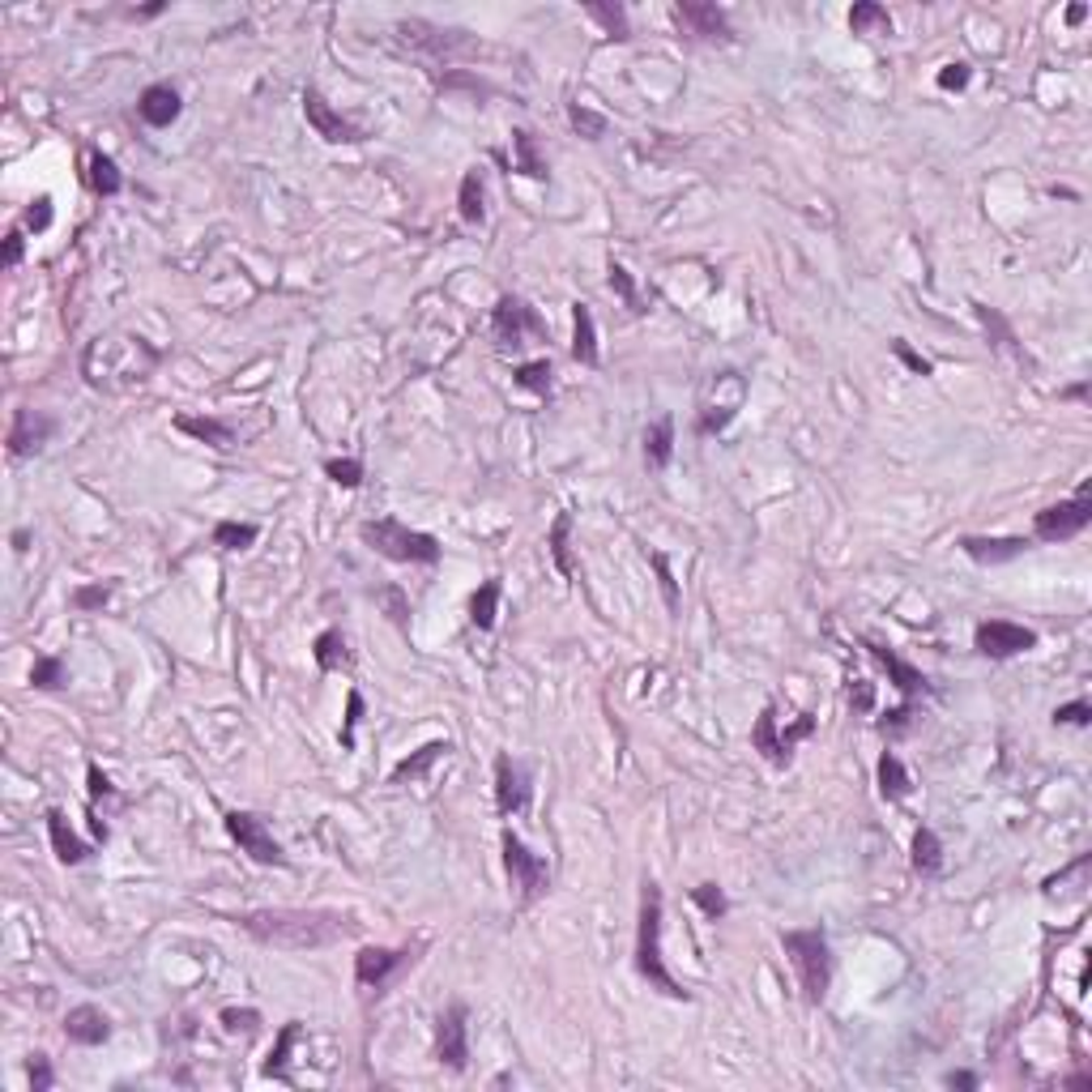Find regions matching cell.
Returning <instances> with one entry per match:
<instances>
[{"label":"cell","instance_id":"cell-5","mask_svg":"<svg viewBox=\"0 0 1092 1092\" xmlns=\"http://www.w3.org/2000/svg\"><path fill=\"white\" fill-rule=\"evenodd\" d=\"M363 543H368L375 555L393 559V563H440V543L431 534H418L402 525L397 516H380V521L363 525Z\"/></svg>","mask_w":1092,"mask_h":1092},{"label":"cell","instance_id":"cell-19","mask_svg":"<svg viewBox=\"0 0 1092 1092\" xmlns=\"http://www.w3.org/2000/svg\"><path fill=\"white\" fill-rule=\"evenodd\" d=\"M56 422L39 415V410H14V422H9V457H26L34 449H43L52 440Z\"/></svg>","mask_w":1092,"mask_h":1092},{"label":"cell","instance_id":"cell-45","mask_svg":"<svg viewBox=\"0 0 1092 1092\" xmlns=\"http://www.w3.org/2000/svg\"><path fill=\"white\" fill-rule=\"evenodd\" d=\"M691 900H696V909L704 913V918H725V909H730V900H725V892L718 888V884H700V888H691Z\"/></svg>","mask_w":1092,"mask_h":1092},{"label":"cell","instance_id":"cell-39","mask_svg":"<svg viewBox=\"0 0 1092 1092\" xmlns=\"http://www.w3.org/2000/svg\"><path fill=\"white\" fill-rule=\"evenodd\" d=\"M90 188L99 197H115L124 188V180H120V167H115V158H108V154H90Z\"/></svg>","mask_w":1092,"mask_h":1092},{"label":"cell","instance_id":"cell-8","mask_svg":"<svg viewBox=\"0 0 1092 1092\" xmlns=\"http://www.w3.org/2000/svg\"><path fill=\"white\" fill-rule=\"evenodd\" d=\"M397 39H402V47H410V52L431 56V61H453V56H465V52L478 47L465 30H449V26H436V22H422V18L397 22Z\"/></svg>","mask_w":1092,"mask_h":1092},{"label":"cell","instance_id":"cell-41","mask_svg":"<svg viewBox=\"0 0 1092 1092\" xmlns=\"http://www.w3.org/2000/svg\"><path fill=\"white\" fill-rule=\"evenodd\" d=\"M256 525H243V521H218L214 525V546L222 550H248L256 543Z\"/></svg>","mask_w":1092,"mask_h":1092},{"label":"cell","instance_id":"cell-13","mask_svg":"<svg viewBox=\"0 0 1092 1092\" xmlns=\"http://www.w3.org/2000/svg\"><path fill=\"white\" fill-rule=\"evenodd\" d=\"M465 1020H469L465 1003L444 1007L440 1020H436V1059L457 1075L469 1067V1025Z\"/></svg>","mask_w":1092,"mask_h":1092},{"label":"cell","instance_id":"cell-9","mask_svg":"<svg viewBox=\"0 0 1092 1092\" xmlns=\"http://www.w3.org/2000/svg\"><path fill=\"white\" fill-rule=\"evenodd\" d=\"M1092 521V491L1084 487L1075 500H1063V503H1050L1032 516V534L1041 543H1067V538H1079L1088 530Z\"/></svg>","mask_w":1092,"mask_h":1092},{"label":"cell","instance_id":"cell-52","mask_svg":"<svg viewBox=\"0 0 1092 1092\" xmlns=\"http://www.w3.org/2000/svg\"><path fill=\"white\" fill-rule=\"evenodd\" d=\"M359 718H363V696H359V691H350V696H346V721H342V747H346V751L355 747V725H359Z\"/></svg>","mask_w":1092,"mask_h":1092},{"label":"cell","instance_id":"cell-47","mask_svg":"<svg viewBox=\"0 0 1092 1092\" xmlns=\"http://www.w3.org/2000/svg\"><path fill=\"white\" fill-rule=\"evenodd\" d=\"M325 474L333 478L337 487H359L363 483V465L355 457H342V461H325Z\"/></svg>","mask_w":1092,"mask_h":1092},{"label":"cell","instance_id":"cell-22","mask_svg":"<svg viewBox=\"0 0 1092 1092\" xmlns=\"http://www.w3.org/2000/svg\"><path fill=\"white\" fill-rule=\"evenodd\" d=\"M866 649H871V657H875V662H879V666H884V671L892 675V683H896L900 700H905V704H913V696H918V691L926 687L922 671H913L909 662H900L896 653H892V649H884V644H875V640H866Z\"/></svg>","mask_w":1092,"mask_h":1092},{"label":"cell","instance_id":"cell-50","mask_svg":"<svg viewBox=\"0 0 1092 1092\" xmlns=\"http://www.w3.org/2000/svg\"><path fill=\"white\" fill-rule=\"evenodd\" d=\"M649 563L657 568V581H662L666 606H671V610H678V590H675V577H671V563H666V555H662V550H653V555H649Z\"/></svg>","mask_w":1092,"mask_h":1092},{"label":"cell","instance_id":"cell-18","mask_svg":"<svg viewBox=\"0 0 1092 1092\" xmlns=\"http://www.w3.org/2000/svg\"><path fill=\"white\" fill-rule=\"evenodd\" d=\"M406 960H415L410 947H359L355 978H359V985H375V990H380V985H389V978L406 965Z\"/></svg>","mask_w":1092,"mask_h":1092},{"label":"cell","instance_id":"cell-16","mask_svg":"<svg viewBox=\"0 0 1092 1092\" xmlns=\"http://www.w3.org/2000/svg\"><path fill=\"white\" fill-rule=\"evenodd\" d=\"M709 389L718 393V402H713V397H709V402L700 406V418H696V431H700V436H718V431H725V427H730V422H734V415H738V410H743V397H747V380H743V375H738V380L730 384V389H725V397H721V380H718V371H713V375H709Z\"/></svg>","mask_w":1092,"mask_h":1092},{"label":"cell","instance_id":"cell-56","mask_svg":"<svg viewBox=\"0 0 1092 1092\" xmlns=\"http://www.w3.org/2000/svg\"><path fill=\"white\" fill-rule=\"evenodd\" d=\"M380 602L389 606V619L397 628H406V615H410V606H406V597H402V590H384L380 593Z\"/></svg>","mask_w":1092,"mask_h":1092},{"label":"cell","instance_id":"cell-27","mask_svg":"<svg viewBox=\"0 0 1092 1092\" xmlns=\"http://www.w3.org/2000/svg\"><path fill=\"white\" fill-rule=\"evenodd\" d=\"M671 457H675V418L662 415L649 431H644V461H649L653 469H666Z\"/></svg>","mask_w":1092,"mask_h":1092},{"label":"cell","instance_id":"cell-62","mask_svg":"<svg viewBox=\"0 0 1092 1092\" xmlns=\"http://www.w3.org/2000/svg\"><path fill=\"white\" fill-rule=\"evenodd\" d=\"M1084 18H1088V5H1071V9H1067V22H1071V26H1079Z\"/></svg>","mask_w":1092,"mask_h":1092},{"label":"cell","instance_id":"cell-10","mask_svg":"<svg viewBox=\"0 0 1092 1092\" xmlns=\"http://www.w3.org/2000/svg\"><path fill=\"white\" fill-rule=\"evenodd\" d=\"M973 649L982 657H990V662H1007V657L1037 649V632L1025 624H1012V619H985L973 632Z\"/></svg>","mask_w":1092,"mask_h":1092},{"label":"cell","instance_id":"cell-24","mask_svg":"<svg viewBox=\"0 0 1092 1092\" xmlns=\"http://www.w3.org/2000/svg\"><path fill=\"white\" fill-rule=\"evenodd\" d=\"M965 555L978 559V563H1007V559H1020L1028 550V538H965Z\"/></svg>","mask_w":1092,"mask_h":1092},{"label":"cell","instance_id":"cell-60","mask_svg":"<svg viewBox=\"0 0 1092 1092\" xmlns=\"http://www.w3.org/2000/svg\"><path fill=\"white\" fill-rule=\"evenodd\" d=\"M86 777H90V803H94V798H103V794H111V781H108V772H103L99 764H90Z\"/></svg>","mask_w":1092,"mask_h":1092},{"label":"cell","instance_id":"cell-2","mask_svg":"<svg viewBox=\"0 0 1092 1092\" xmlns=\"http://www.w3.org/2000/svg\"><path fill=\"white\" fill-rule=\"evenodd\" d=\"M158 363H162V350L150 346L146 337H137V333H103V337H94V342L86 346V355H81V371H86V380L94 384V389L128 393V389H137V384H146L150 371H154Z\"/></svg>","mask_w":1092,"mask_h":1092},{"label":"cell","instance_id":"cell-42","mask_svg":"<svg viewBox=\"0 0 1092 1092\" xmlns=\"http://www.w3.org/2000/svg\"><path fill=\"white\" fill-rule=\"evenodd\" d=\"M30 683H34V687H43V691H61V687L68 683L65 662H61V657H34V666H30Z\"/></svg>","mask_w":1092,"mask_h":1092},{"label":"cell","instance_id":"cell-63","mask_svg":"<svg viewBox=\"0 0 1092 1092\" xmlns=\"http://www.w3.org/2000/svg\"><path fill=\"white\" fill-rule=\"evenodd\" d=\"M1063 1088H1092V1075H1071L1063 1079Z\"/></svg>","mask_w":1092,"mask_h":1092},{"label":"cell","instance_id":"cell-49","mask_svg":"<svg viewBox=\"0 0 1092 1092\" xmlns=\"http://www.w3.org/2000/svg\"><path fill=\"white\" fill-rule=\"evenodd\" d=\"M22 227H26V231H34V235L52 227V197H39V201H30L26 218H22Z\"/></svg>","mask_w":1092,"mask_h":1092},{"label":"cell","instance_id":"cell-36","mask_svg":"<svg viewBox=\"0 0 1092 1092\" xmlns=\"http://www.w3.org/2000/svg\"><path fill=\"white\" fill-rule=\"evenodd\" d=\"M496 610H500V581H483V590L469 602V624L478 632H491L496 628Z\"/></svg>","mask_w":1092,"mask_h":1092},{"label":"cell","instance_id":"cell-26","mask_svg":"<svg viewBox=\"0 0 1092 1092\" xmlns=\"http://www.w3.org/2000/svg\"><path fill=\"white\" fill-rule=\"evenodd\" d=\"M47 837H52V850H56V858H61L65 866L86 862V853H90V850L77 841V832L68 828L65 811H47Z\"/></svg>","mask_w":1092,"mask_h":1092},{"label":"cell","instance_id":"cell-43","mask_svg":"<svg viewBox=\"0 0 1092 1092\" xmlns=\"http://www.w3.org/2000/svg\"><path fill=\"white\" fill-rule=\"evenodd\" d=\"M606 282H610V290H615L619 299H624V308L628 312H644V303H640V290H636V282H632V274L619 261H610V269H606Z\"/></svg>","mask_w":1092,"mask_h":1092},{"label":"cell","instance_id":"cell-34","mask_svg":"<svg viewBox=\"0 0 1092 1092\" xmlns=\"http://www.w3.org/2000/svg\"><path fill=\"white\" fill-rule=\"evenodd\" d=\"M585 14H590L597 26H602L610 39H632V26H628V14H624V5H606V0H590V5H585Z\"/></svg>","mask_w":1092,"mask_h":1092},{"label":"cell","instance_id":"cell-6","mask_svg":"<svg viewBox=\"0 0 1092 1092\" xmlns=\"http://www.w3.org/2000/svg\"><path fill=\"white\" fill-rule=\"evenodd\" d=\"M811 734H815V718H811V713H807V718H798L790 730H781V725H777V704H764V709H760V718H756V730H751V747H756L772 768H785L794 760V747L803 743V738H811Z\"/></svg>","mask_w":1092,"mask_h":1092},{"label":"cell","instance_id":"cell-3","mask_svg":"<svg viewBox=\"0 0 1092 1092\" xmlns=\"http://www.w3.org/2000/svg\"><path fill=\"white\" fill-rule=\"evenodd\" d=\"M636 973L653 990H662L666 999H691V994L671 978L666 969V956H662V888L653 879H644L640 888V922H636Z\"/></svg>","mask_w":1092,"mask_h":1092},{"label":"cell","instance_id":"cell-59","mask_svg":"<svg viewBox=\"0 0 1092 1092\" xmlns=\"http://www.w3.org/2000/svg\"><path fill=\"white\" fill-rule=\"evenodd\" d=\"M850 709H853V713H871V709H875V687H871V683H858V687H853V691H850Z\"/></svg>","mask_w":1092,"mask_h":1092},{"label":"cell","instance_id":"cell-1","mask_svg":"<svg viewBox=\"0 0 1092 1092\" xmlns=\"http://www.w3.org/2000/svg\"><path fill=\"white\" fill-rule=\"evenodd\" d=\"M240 926L278 952H321L355 931V918L333 909H252L240 913Z\"/></svg>","mask_w":1092,"mask_h":1092},{"label":"cell","instance_id":"cell-30","mask_svg":"<svg viewBox=\"0 0 1092 1092\" xmlns=\"http://www.w3.org/2000/svg\"><path fill=\"white\" fill-rule=\"evenodd\" d=\"M312 657H316V666H321L325 675H333V671H342V666L350 662V649H346V636L337 628H328V632H321V636L312 640Z\"/></svg>","mask_w":1092,"mask_h":1092},{"label":"cell","instance_id":"cell-25","mask_svg":"<svg viewBox=\"0 0 1092 1092\" xmlns=\"http://www.w3.org/2000/svg\"><path fill=\"white\" fill-rule=\"evenodd\" d=\"M175 431H184V436H193V440H201V444H209V449H231V440H235V431L227 427V422L222 418H201V415H175Z\"/></svg>","mask_w":1092,"mask_h":1092},{"label":"cell","instance_id":"cell-48","mask_svg":"<svg viewBox=\"0 0 1092 1092\" xmlns=\"http://www.w3.org/2000/svg\"><path fill=\"white\" fill-rule=\"evenodd\" d=\"M218 1020H222V1028H227V1032H256V1025H261V1016H256L252 1007H243V1012H240V1007H227Z\"/></svg>","mask_w":1092,"mask_h":1092},{"label":"cell","instance_id":"cell-64","mask_svg":"<svg viewBox=\"0 0 1092 1092\" xmlns=\"http://www.w3.org/2000/svg\"><path fill=\"white\" fill-rule=\"evenodd\" d=\"M26 543H30V534L18 530V534H14V550H26Z\"/></svg>","mask_w":1092,"mask_h":1092},{"label":"cell","instance_id":"cell-29","mask_svg":"<svg viewBox=\"0 0 1092 1092\" xmlns=\"http://www.w3.org/2000/svg\"><path fill=\"white\" fill-rule=\"evenodd\" d=\"M913 781H909V768L900 764L896 751H884L879 756V794L888 798V803H900V798H909Z\"/></svg>","mask_w":1092,"mask_h":1092},{"label":"cell","instance_id":"cell-54","mask_svg":"<svg viewBox=\"0 0 1092 1092\" xmlns=\"http://www.w3.org/2000/svg\"><path fill=\"white\" fill-rule=\"evenodd\" d=\"M969 86V65H943L939 68V90H965Z\"/></svg>","mask_w":1092,"mask_h":1092},{"label":"cell","instance_id":"cell-14","mask_svg":"<svg viewBox=\"0 0 1092 1092\" xmlns=\"http://www.w3.org/2000/svg\"><path fill=\"white\" fill-rule=\"evenodd\" d=\"M671 18L678 22V30L691 34V39H709V43H730V18H725L721 5H704V0H678L671 9Z\"/></svg>","mask_w":1092,"mask_h":1092},{"label":"cell","instance_id":"cell-11","mask_svg":"<svg viewBox=\"0 0 1092 1092\" xmlns=\"http://www.w3.org/2000/svg\"><path fill=\"white\" fill-rule=\"evenodd\" d=\"M491 333H496L500 346H525V337H543L546 333V321L538 316L525 299L516 295H500L496 312H491Z\"/></svg>","mask_w":1092,"mask_h":1092},{"label":"cell","instance_id":"cell-35","mask_svg":"<svg viewBox=\"0 0 1092 1092\" xmlns=\"http://www.w3.org/2000/svg\"><path fill=\"white\" fill-rule=\"evenodd\" d=\"M850 30L853 34H888L892 30V18L884 5H875V0H858V5L850 9Z\"/></svg>","mask_w":1092,"mask_h":1092},{"label":"cell","instance_id":"cell-33","mask_svg":"<svg viewBox=\"0 0 1092 1092\" xmlns=\"http://www.w3.org/2000/svg\"><path fill=\"white\" fill-rule=\"evenodd\" d=\"M295 1037H299V1020L282 1025V1032H278V1046L269 1050V1059H265V1067H261V1071H265L269 1079H286V1084H290L286 1063H290V1046H295Z\"/></svg>","mask_w":1092,"mask_h":1092},{"label":"cell","instance_id":"cell-40","mask_svg":"<svg viewBox=\"0 0 1092 1092\" xmlns=\"http://www.w3.org/2000/svg\"><path fill=\"white\" fill-rule=\"evenodd\" d=\"M550 375H555L550 359H534V363H521V368L512 371V380L521 384V389L538 393V397H550Z\"/></svg>","mask_w":1092,"mask_h":1092},{"label":"cell","instance_id":"cell-37","mask_svg":"<svg viewBox=\"0 0 1092 1092\" xmlns=\"http://www.w3.org/2000/svg\"><path fill=\"white\" fill-rule=\"evenodd\" d=\"M449 751H453V743H427V747H418L415 756L402 760V764L393 768V781H415V777H422V772L436 764L440 756H449Z\"/></svg>","mask_w":1092,"mask_h":1092},{"label":"cell","instance_id":"cell-15","mask_svg":"<svg viewBox=\"0 0 1092 1092\" xmlns=\"http://www.w3.org/2000/svg\"><path fill=\"white\" fill-rule=\"evenodd\" d=\"M303 115H308V124L316 128V137L333 141V146H355V141H363V128L350 124L342 111L328 108V99L321 90H303Z\"/></svg>","mask_w":1092,"mask_h":1092},{"label":"cell","instance_id":"cell-61","mask_svg":"<svg viewBox=\"0 0 1092 1092\" xmlns=\"http://www.w3.org/2000/svg\"><path fill=\"white\" fill-rule=\"evenodd\" d=\"M947 1084H952V1088H978V1075H969V1071H952V1075H947Z\"/></svg>","mask_w":1092,"mask_h":1092},{"label":"cell","instance_id":"cell-51","mask_svg":"<svg viewBox=\"0 0 1092 1092\" xmlns=\"http://www.w3.org/2000/svg\"><path fill=\"white\" fill-rule=\"evenodd\" d=\"M1054 721H1059V725H1088L1092 721V704L1088 700L1063 704V709H1054Z\"/></svg>","mask_w":1092,"mask_h":1092},{"label":"cell","instance_id":"cell-32","mask_svg":"<svg viewBox=\"0 0 1092 1092\" xmlns=\"http://www.w3.org/2000/svg\"><path fill=\"white\" fill-rule=\"evenodd\" d=\"M939 866H943V845H939V837L931 828H918L913 832V871L939 875Z\"/></svg>","mask_w":1092,"mask_h":1092},{"label":"cell","instance_id":"cell-46","mask_svg":"<svg viewBox=\"0 0 1092 1092\" xmlns=\"http://www.w3.org/2000/svg\"><path fill=\"white\" fill-rule=\"evenodd\" d=\"M108 602H111V585H103V581L73 590V606H77V610H103Z\"/></svg>","mask_w":1092,"mask_h":1092},{"label":"cell","instance_id":"cell-4","mask_svg":"<svg viewBox=\"0 0 1092 1092\" xmlns=\"http://www.w3.org/2000/svg\"><path fill=\"white\" fill-rule=\"evenodd\" d=\"M781 947L790 956V965L798 973V985H803L807 1003H824L828 985H832V952H828V935L819 926H807V931H785Z\"/></svg>","mask_w":1092,"mask_h":1092},{"label":"cell","instance_id":"cell-12","mask_svg":"<svg viewBox=\"0 0 1092 1092\" xmlns=\"http://www.w3.org/2000/svg\"><path fill=\"white\" fill-rule=\"evenodd\" d=\"M227 832H231V841L240 845V850L248 853L252 862H261V866H286V853H282V845L274 841V832L265 828L261 815H252V811H227Z\"/></svg>","mask_w":1092,"mask_h":1092},{"label":"cell","instance_id":"cell-53","mask_svg":"<svg viewBox=\"0 0 1092 1092\" xmlns=\"http://www.w3.org/2000/svg\"><path fill=\"white\" fill-rule=\"evenodd\" d=\"M52 1084H56V1071H52V1063H47V1054H34V1059H30V1088L47 1092Z\"/></svg>","mask_w":1092,"mask_h":1092},{"label":"cell","instance_id":"cell-23","mask_svg":"<svg viewBox=\"0 0 1092 1092\" xmlns=\"http://www.w3.org/2000/svg\"><path fill=\"white\" fill-rule=\"evenodd\" d=\"M572 359L585 363V368H597V363H602V355H597V328H593L590 303H572Z\"/></svg>","mask_w":1092,"mask_h":1092},{"label":"cell","instance_id":"cell-38","mask_svg":"<svg viewBox=\"0 0 1092 1092\" xmlns=\"http://www.w3.org/2000/svg\"><path fill=\"white\" fill-rule=\"evenodd\" d=\"M568 534H572V512L563 508L559 516H555V525H550V534H546V546H550V559H555V568H559V577H572V555H568Z\"/></svg>","mask_w":1092,"mask_h":1092},{"label":"cell","instance_id":"cell-31","mask_svg":"<svg viewBox=\"0 0 1092 1092\" xmlns=\"http://www.w3.org/2000/svg\"><path fill=\"white\" fill-rule=\"evenodd\" d=\"M457 214H461V222H469V227H478V222L487 218V209H483V175H478V171H465V175H461V193H457Z\"/></svg>","mask_w":1092,"mask_h":1092},{"label":"cell","instance_id":"cell-57","mask_svg":"<svg viewBox=\"0 0 1092 1092\" xmlns=\"http://www.w3.org/2000/svg\"><path fill=\"white\" fill-rule=\"evenodd\" d=\"M909 718H913V704H905V700H900V709H892L888 718L879 721V730H884V734H900V730H905V725H909Z\"/></svg>","mask_w":1092,"mask_h":1092},{"label":"cell","instance_id":"cell-7","mask_svg":"<svg viewBox=\"0 0 1092 1092\" xmlns=\"http://www.w3.org/2000/svg\"><path fill=\"white\" fill-rule=\"evenodd\" d=\"M503 866H508V879H512L516 896H521V905H534L538 896H546L550 866H546L543 853H534L512 828L503 832Z\"/></svg>","mask_w":1092,"mask_h":1092},{"label":"cell","instance_id":"cell-28","mask_svg":"<svg viewBox=\"0 0 1092 1092\" xmlns=\"http://www.w3.org/2000/svg\"><path fill=\"white\" fill-rule=\"evenodd\" d=\"M508 171L530 175V180H546V162H543V154H538V141H534V133H525V128H516V133H512V162H508Z\"/></svg>","mask_w":1092,"mask_h":1092},{"label":"cell","instance_id":"cell-44","mask_svg":"<svg viewBox=\"0 0 1092 1092\" xmlns=\"http://www.w3.org/2000/svg\"><path fill=\"white\" fill-rule=\"evenodd\" d=\"M568 120H572V128H577L581 137H590V141L606 137V115L593 111V108H585V103H572V108H568Z\"/></svg>","mask_w":1092,"mask_h":1092},{"label":"cell","instance_id":"cell-20","mask_svg":"<svg viewBox=\"0 0 1092 1092\" xmlns=\"http://www.w3.org/2000/svg\"><path fill=\"white\" fill-rule=\"evenodd\" d=\"M65 1037L77 1041V1046H103V1041L111 1037V1020H108V1012H99V1007L81 1003L65 1016Z\"/></svg>","mask_w":1092,"mask_h":1092},{"label":"cell","instance_id":"cell-58","mask_svg":"<svg viewBox=\"0 0 1092 1092\" xmlns=\"http://www.w3.org/2000/svg\"><path fill=\"white\" fill-rule=\"evenodd\" d=\"M22 252H26V240H22V231L14 227L5 235V256H0V261H5V269H14L18 261H22Z\"/></svg>","mask_w":1092,"mask_h":1092},{"label":"cell","instance_id":"cell-21","mask_svg":"<svg viewBox=\"0 0 1092 1092\" xmlns=\"http://www.w3.org/2000/svg\"><path fill=\"white\" fill-rule=\"evenodd\" d=\"M180 108H184V103H180V90H175V86H150L137 99V115L150 128H167L175 115H180Z\"/></svg>","mask_w":1092,"mask_h":1092},{"label":"cell","instance_id":"cell-17","mask_svg":"<svg viewBox=\"0 0 1092 1092\" xmlns=\"http://www.w3.org/2000/svg\"><path fill=\"white\" fill-rule=\"evenodd\" d=\"M530 807V772L512 756H496V811L508 819Z\"/></svg>","mask_w":1092,"mask_h":1092},{"label":"cell","instance_id":"cell-55","mask_svg":"<svg viewBox=\"0 0 1092 1092\" xmlns=\"http://www.w3.org/2000/svg\"><path fill=\"white\" fill-rule=\"evenodd\" d=\"M892 355H896L900 363H905L909 371H918V375H931V363H926L922 355H913V350H909V342H900V337H896V342H892Z\"/></svg>","mask_w":1092,"mask_h":1092}]
</instances>
